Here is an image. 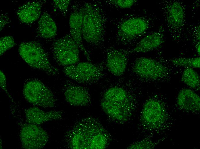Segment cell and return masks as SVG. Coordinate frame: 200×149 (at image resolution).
<instances>
[{
	"label": "cell",
	"instance_id": "26",
	"mask_svg": "<svg viewBox=\"0 0 200 149\" xmlns=\"http://www.w3.org/2000/svg\"><path fill=\"white\" fill-rule=\"evenodd\" d=\"M0 85L1 88L6 93L12 102H14V100L9 93L7 88L6 79L5 76L3 72L1 70L0 71Z\"/></svg>",
	"mask_w": 200,
	"mask_h": 149
},
{
	"label": "cell",
	"instance_id": "6",
	"mask_svg": "<svg viewBox=\"0 0 200 149\" xmlns=\"http://www.w3.org/2000/svg\"><path fill=\"white\" fill-rule=\"evenodd\" d=\"M132 73L138 79L147 81L167 79L170 75L168 68L154 59L141 57L137 58L131 67Z\"/></svg>",
	"mask_w": 200,
	"mask_h": 149
},
{
	"label": "cell",
	"instance_id": "19",
	"mask_svg": "<svg viewBox=\"0 0 200 149\" xmlns=\"http://www.w3.org/2000/svg\"><path fill=\"white\" fill-rule=\"evenodd\" d=\"M57 31L54 21L47 13L44 12L39 21L36 31L37 36L44 39H52L56 36Z\"/></svg>",
	"mask_w": 200,
	"mask_h": 149
},
{
	"label": "cell",
	"instance_id": "24",
	"mask_svg": "<svg viewBox=\"0 0 200 149\" xmlns=\"http://www.w3.org/2000/svg\"><path fill=\"white\" fill-rule=\"evenodd\" d=\"M70 2V0H54L52 1V3L54 7L65 17Z\"/></svg>",
	"mask_w": 200,
	"mask_h": 149
},
{
	"label": "cell",
	"instance_id": "20",
	"mask_svg": "<svg viewBox=\"0 0 200 149\" xmlns=\"http://www.w3.org/2000/svg\"><path fill=\"white\" fill-rule=\"evenodd\" d=\"M181 80L190 88L196 91L200 90V76L193 68H185L182 73Z\"/></svg>",
	"mask_w": 200,
	"mask_h": 149
},
{
	"label": "cell",
	"instance_id": "5",
	"mask_svg": "<svg viewBox=\"0 0 200 149\" xmlns=\"http://www.w3.org/2000/svg\"><path fill=\"white\" fill-rule=\"evenodd\" d=\"M105 61L96 63L82 62L64 66L63 73L79 83L92 85L99 82L105 75Z\"/></svg>",
	"mask_w": 200,
	"mask_h": 149
},
{
	"label": "cell",
	"instance_id": "16",
	"mask_svg": "<svg viewBox=\"0 0 200 149\" xmlns=\"http://www.w3.org/2000/svg\"><path fill=\"white\" fill-rule=\"evenodd\" d=\"M24 114L27 122L39 125L53 120H59L63 117L61 111H44L36 107L25 109Z\"/></svg>",
	"mask_w": 200,
	"mask_h": 149
},
{
	"label": "cell",
	"instance_id": "1",
	"mask_svg": "<svg viewBox=\"0 0 200 149\" xmlns=\"http://www.w3.org/2000/svg\"><path fill=\"white\" fill-rule=\"evenodd\" d=\"M82 39L98 48L103 46L107 19L99 1L83 2Z\"/></svg>",
	"mask_w": 200,
	"mask_h": 149
},
{
	"label": "cell",
	"instance_id": "29",
	"mask_svg": "<svg viewBox=\"0 0 200 149\" xmlns=\"http://www.w3.org/2000/svg\"><path fill=\"white\" fill-rule=\"evenodd\" d=\"M200 42H198L195 44V47L196 52L198 55L200 54Z\"/></svg>",
	"mask_w": 200,
	"mask_h": 149
},
{
	"label": "cell",
	"instance_id": "18",
	"mask_svg": "<svg viewBox=\"0 0 200 149\" xmlns=\"http://www.w3.org/2000/svg\"><path fill=\"white\" fill-rule=\"evenodd\" d=\"M42 3L40 1H30L19 7L16 12L18 17L22 22L29 24L36 20L40 17Z\"/></svg>",
	"mask_w": 200,
	"mask_h": 149
},
{
	"label": "cell",
	"instance_id": "22",
	"mask_svg": "<svg viewBox=\"0 0 200 149\" xmlns=\"http://www.w3.org/2000/svg\"><path fill=\"white\" fill-rule=\"evenodd\" d=\"M137 2L136 0H109L105 1L106 3L109 5L122 9L130 8Z\"/></svg>",
	"mask_w": 200,
	"mask_h": 149
},
{
	"label": "cell",
	"instance_id": "4",
	"mask_svg": "<svg viewBox=\"0 0 200 149\" xmlns=\"http://www.w3.org/2000/svg\"><path fill=\"white\" fill-rule=\"evenodd\" d=\"M160 5L168 31L174 40H180L186 22L184 5L180 1L167 0L162 1Z\"/></svg>",
	"mask_w": 200,
	"mask_h": 149
},
{
	"label": "cell",
	"instance_id": "11",
	"mask_svg": "<svg viewBox=\"0 0 200 149\" xmlns=\"http://www.w3.org/2000/svg\"><path fill=\"white\" fill-rule=\"evenodd\" d=\"M20 137L22 147L26 149H40L45 146L49 136L38 125L27 123L21 128Z\"/></svg>",
	"mask_w": 200,
	"mask_h": 149
},
{
	"label": "cell",
	"instance_id": "14",
	"mask_svg": "<svg viewBox=\"0 0 200 149\" xmlns=\"http://www.w3.org/2000/svg\"><path fill=\"white\" fill-rule=\"evenodd\" d=\"M63 92L66 101L70 105L86 107L91 102L89 91L84 86L66 80L63 86Z\"/></svg>",
	"mask_w": 200,
	"mask_h": 149
},
{
	"label": "cell",
	"instance_id": "25",
	"mask_svg": "<svg viewBox=\"0 0 200 149\" xmlns=\"http://www.w3.org/2000/svg\"><path fill=\"white\" fill-rule=\"evenodd\" d=\"M154 144L151 141L143 140L131 144L129 149H151L153 147Z\"/></svg>",
	"mask_w": 200,
	"mask_h": 149
},
{
	"label": "cell",
	"instance_id": "9",
	"mask_svg": "<svg viewBox=\"0 0 200 149\" xmlns=\"http://www.w3.org/2000/svg\"><path fill=\"white\" fill-rule=\"evenodd\" d=\"M166 120V112L161 102L155 98L148 99L143 106L141 115L142 126L150 130H157Z\"/></svg>",
	"mask_w": 200,
	"mask_h": 149
},
{
	"label": "cell",
	"instance_id": "15",
	"mask_svg": "<svg viewBox=\"0 0 200 149\" xmlns=\"http://www.w3.org/2000/svg\"><path fill=\"white\" fill-rule=\"evenodd\" d=\"M164 27L162 25L155 31L147 34L137 42L134 48L127 50L128 55L146 53L157 49L164 42Z\"/></svg>",
	"mask_w": 200,
	"mask_h": 149
},
{
	"label": "cell",
	"instance_id": "3",
	"mask_svg": "<svg viewBox=\"0 0 200 149\" xmlns=\"http://www.w3.org/2000/svg\"><path fill=\"white\" fill-rule=\"evenodd\" d=\"M18 50L23 59L31 67L49 75L59 73V70L51 64L47 53L39 43L23 42L19 45Z\"/></svg>",
	"mask_w": 200,
	"mask_h": 149
},
{
	"label": "cell",
	"instance_id": "2",
	"mask_svg": "<svg viewBox=\"0 0 200 149\" xmlns=\"http://www.w3.org/2000/svg\"><path fill=\"white\" fill-rule=\"evenodd\" d=\"M149 15L126 14L114 23V42L118 45L130 46L136 43L138 40L149 29L153 22Z\"/></svg>",
	"mask_w": 200,
	"mask_h": 149
},
{
	"label": "cell",
	"instance_id": "28",
	"mask_svg": "<svg viewBox=\"0 0 200 149\" xmlns=\"http://www.w3.org/2000/svg\"><path fill=\"white\" fill-rule=\"evenodd\" d=\"M0 18V27L1 31L5 25L10 22L11 21L7 16L4 14H1Z\"/></svg>",
	"mask_w": 200,
	"mask_h": 149
},
{
	"label": "cell",
	"instance_id": "23",
	"mask_svg": "<svg viewBox=\"0 0 200 149\" xmlns=\"http://www.w3.org/2000/svg\"><path fill=\"white\" fill-rule=\"evenodd\" d=\"M15 45L14 40L12 36H8L1 37L0 39V56Z\"/></svg>",
	"mask_w": 200,
	"mask_h": 149
},
{
	"label": "cell",
	"instance_id": "27",
	"mask_svg": "<svg viewBox=\"0 0 200 149\" xmlns=\"http://www.w3.org/2000/svg\"><path fill=\"white\" fill-rule=\"evenodd\" d=\"M192 38L194 40L195 44L200 42V25L195 26L192 30Z\"/></svg>",
	"mask_w": 200,
	"mask_h": 149
},
{
	"label": "cell",
	"instance_id": "13",
	"mask_svg": "<svg viewBox=\"0 0 200 149\" xmlns=\"http://www.w3.org/2000/svg\"><path fill=\"white\" fill-rule=\"evenodd\" d=\"M105 52L106 67L109 71L116 77L124 75L129 56L127 50L118 49L111 46L106 48Z\"/></svg>",
	"mask_w": 200,
	"mask_h": 149
},
{
	"label": "cell",
	"instance_id": "10",
	"mask_svg": "<svg viewBox=\"0 0 200 149\" xmlns=\"http://www.w3.org/2000/svg\"><path fill=\"white\" fill-rule=\"evenodd\" d=\"M117 77L111 81V85L104 90L101 100L132 109L134 104L133 97L125 86L122 85V75Z\"/></svg>",
	"mask_w": 200,
	"mask_h": 149
},
{
	"label": "cell",
	"instance_id": "7",
	"mask_svg": "<svg viewBox=\"0 0 200 149\" xmlns=\"http://www.w3.org/2000/svg\"><path fill=\"white\" fill-rule=\"evenodd\" d=\"M79 49L77 44L68 33L53 42L51 52L53 58L57 64L65 66L79 62Z\"/></svg>",
	"mask_w": 200,
	"mask_h": 149
},
{
	"label": "cell",
	"instance_id": "17",
	"mask_svg": "<svg viewBox=\"0 0 200 149\" xmlns=\"http://www.w3.org/2000/svg\"><path fill=\"white\" fill-rule=\"evenodd\" d=\"M176 103L180 109L185 111L194 113L200 111V97L190 89L184 88L179 91Z\"/></svg>",
	"mask_w": 200,
	"mask_h": 149
},
{
	"label": "cell",
	"instance_id": "21",
	"mask_svg": "<svg viewBox=\"0 0 200 149\" xmlns=\"http://www.w3.org/2000/svg\"><path fill=\"white\" fill-rule=\"evenodd\" d=\"M169 62L174 65L185 68H199V57L192 58H177L168 60Z\"/></svg>",
	"mask_w": 200,
	"mask_h": 149
},
{
	"label": "cell",
	"instance_id": "8",
	"mask_svg": "<svg viewBox=\"0 0 200 149\" xmlns=\"http://www.w3.org/2000/svg\"><path fill=\"white\" fill-rule=\"evenodd\" d=\"M23 94L25 99L31 104L44 108L54 107L57 102L52 91L38 80L27 81L24 86Z\"/></svg>",
	"mask_w": 200,
	"mask_h": 149
},
{
	"label": "cell",
	"instance_id": "12",
	"mask_svg": "<svg viewBox=\"0 0 200 149\" xmlns=\"http://www.w3.org/2000/svg\"><path fill=\"white\" fill-rule=\"evenodd\" d=\"M83 11V2L75 1L72 4L69 18L70 34L88 61L92 62L82 42V29Z\"/></svg>",
	"mask_w": 200,
	"mask_h": 149
}]
</instances>
